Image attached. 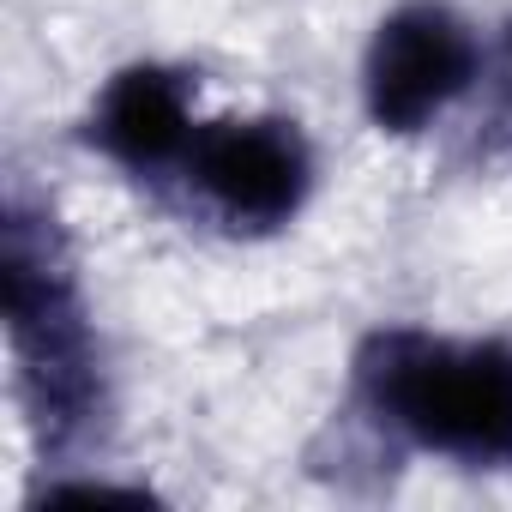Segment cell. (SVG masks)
Returning a JSON list of instances; mask_svg holds the SVG:
<instances>
[{"instance_id":"cell-1","label":"cell","mask_w":512,"mask_h":512,"mask_svg":"<svg viewBox=\"0 0 512 512\" xmlns=\"http://www.w3.org/2000/svg\"><path fill=\"white\" fill-rule=\"evenodd\" d=\"M356 386L416 446L458 464H512V344L374 332L356 356Z\"/></svg>"},{"instance_id":"cell-4","label":"cell","mask_w":512,"mask_h":512,"mask_svg":"<svg viewBox=\"0 0 512 512\" xmlns=\"http://www.w3.org/2000/svg\"><path fill=\"white\" fill-rule=\"evenodd\" d=\"M187 181L229 229H278L314 187V157L296 121H211L187 145Z\"/></svg>"},{"instance_id":"cell-2","label":"cell","mask_w":512,"mask_h":512,"mask_svg":"<svg viewBox=\"0 0 512 512\" xmlns=\"http://www.w3.org/2000/svg\"><path fill=\"white\" fill-rule=\"evenodd\" d=\"M7 326L43 440H73L97 416V350L79 290L61 266V241L49 217L25 211V199L7 211Z\"/></svg>"},{"instance_id":"cell-6","label":"cell","mask_w":512,"mask_h":512,"mask_svg":"<svg viewBox=\"0 0 512 512\" xmlns=\"http://www.w3.org/2000/svg\"><path fill=\"white\" fill-rule=\"evenodd\" d=\"M506 79H512V31H506Z\"/></svg>"},{"instance_id":"cell-3","label":"cell","mask_w":512,"mask_h":512,"mask_svg":"<svg viewBox=\"0 0 512 512\" xmlns=\"http://www.w3.org/2000/svg\"><path fill=\"white\" fill-rule=\"evenodd\" d=\"M476 79V37L458 13H446L440 0H416L398 7L374 43H368V67H362V91H368V115L380 133H422L434 127Z\"/></svg>"},{"instance_id":"cell-5","label":"cell","mask_w":512,"mask_h":512,"mask_svg":"<svg viewBox=\"0 0 512 512\" xmlns=\"http://www.w3.org/2000/svg\"><path fill=\"white\" fill-rule=\"evenodd\" d=\"M193 115H187V79L169 67H127L103 85L91 109V139L133 175H163L187 163L193 145Z\"/></svg>"}]
</instances>
